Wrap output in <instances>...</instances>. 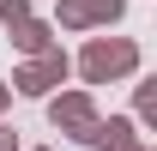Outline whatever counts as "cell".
<instances>
[{"label":"cell","mask_w":157,"mask_h":151,"mask_svg":"<svg viewBox=\"0 0 157 151\" xmlns=\"http://www.w3.org/2000/svg\"><path fill=\"white\" fill-rule=\"evenodd\" d=\"M139 73V42L133 37H91L78 48V91H91V85H115V79H133Z\"/></svg>","instance_id":"obj_1"},{"label":"cell","mask_w":157,"mask_h":151,"mask_svg":"<svg viewBox=\"0 0 157 151\" xmlns=\"http://www.w3.org/2000/svg\"><path fill=\"white\" fill-rule=\"evenodd\" d=\"M67 73H73V60H67V48H55L42 60H24L12 73V91L18 97H55V85H67Z\"/></svg>","instance_id":"obj_3"},{"label":"cell","mask_w":157,"mask_h":151,"mask_svg":"<svg viewBox=\"0 0 157 151\" xmlns=\"http://www.w3.org/2000/svg\"><path fill=\"white\" fill-rule=\"evenodd\" d=\"M24 151H55V145H24Z\"/></svg>","instance_id":"obj_11"},{"label":"cell","mask_w":157,"mask_h":151,"mask_svg":"<svg viewBox=\"0 0 157 151\" xmlns=\"http://www.w3.org/2000/svg\"><path fill=\"white\" fill-rule=\"evenodd\" d=\"M6 37H12V48H18V55H30V60H42V55H55V48H60L48 18H24V24H12Z\"/></svg>","instance_id":"obj_6"},{"label":"cell","mask_w":157,"mask_h":151,"mask_svg":"<svg viewBox=\"0 0 157 151\" xmlns=\"http://www.w3.org/2000/svg\"><path fill=\"white\" fill-rule=\"evenodd\" d=\"M30 18V0H0V24L12 30V24H24Z\"/></svg>","instance_id":"obj_8"},{"label":"cell","mask_w":157,"mask_h":151,"mask_svg":"<svg viewBox=\"0 0 157 151\" xmlns=\"http://www.w3.org/2000/svg\"><path fill=\"white\" fill-rule=\"evenodd\" d=\"M133 127H157V79L133 85Z\"/></svg>","instance_id":"obj_7"},{"label":"cell","mask_w":157,"mask_h":151,"mask_svg":"<svg viewBox=\"0 0 157 151\" xmlns=\"http://www.w3.org/2000/svg\"><path fill=\"white\" fill-rule=\"evenodd\" d=\"M12 109V85H6V79H0V115Z\"/></svg>","instance_id":"obj_10"},{"label":"cell","mask_w":157,"mask_h":151,"mask_svg":"<svg viewBox=\"0 0 157 151\" xmlns=\"http://www.w3.org/2000/svg\"><path fill=\"white\" fill-rule=\"evenodd\" d=\"M85 145H97V151H151L145 139H139V127H133V115H109V121H97Z\"/></svg>","instance_id":"obj_5"},{"label":"cell","mask_w":157,"mask_h":151,"mask_svg":"<svg viewBox=\"0 0 157 151\" xmlns=\"http://www.w3.org/2000/svg\"><path fill=\"white\" fill-rule=\"evenodd\" d=\"M97 121H103V115H97V97H91V91H60V97H48V127H55V133H73L78 145L91 139Z\"/></svg>","instance_id":"obj_2"},{"label":"cell","mask_w":157,"mask_h":151,"mask_svg":"<svg viewBox=\"0 0 157 151\" xmlns=\"http://www.w3.org/2000/svg\"><path fill=\"white\" fill-rule=\"evenodd\" d=\"M127 18V0H60L55 6V24L60 30H109V24Z\"/></svg>","instance_id":"obj_4"},{"label":"cell","mask_w":157,"mask_h":151,"mask_svg":"<svg viewBox=\"0 0 157 151\" xmlns=\"http://www.w3.org/2000/svg\"><path fill=\"white\" fill-rule=\"evenodd\" d=\"M0 151H24V139H18V127H6V121H0Z\"/></svg>","instance_id":"obj_9"}]
</instances>
